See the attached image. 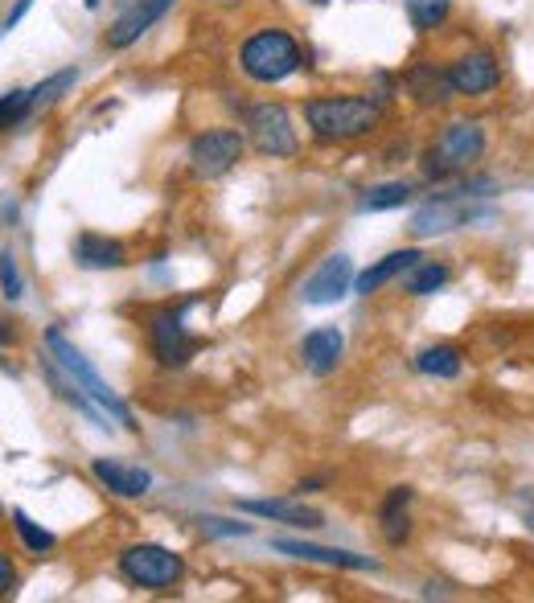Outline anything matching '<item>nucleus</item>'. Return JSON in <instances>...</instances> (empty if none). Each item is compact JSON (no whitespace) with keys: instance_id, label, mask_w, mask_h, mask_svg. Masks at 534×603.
<instances>
[{"instance_id":"1","label":"nucleus","mask_w":534,"mask_h":603,"mask_svg":"<svg viewBox=\"0 0 534 603\" xmlns=\"http://www.w3.org/2000/svg\"><path fill=\"white\" fill-rule=\"evenodd\" d=\"M304 119L317 140H329V144H346V140H358L366 131L378 128L383 119V107L362 95H329V99H308L304 103Z\"/></svg>"},{"instance_id":"2","label":"nucleus","mask_w":534,"mask_h":603,"mask_svg":"<svg viewBox=\"0 0 534 603\" xmlns=\"http://www.w3.org/2000/svg\"><path fill=\"white\" fill-rule=\"evenodd\" d=\"M45 345H50V358H54L62 366V370L71 373L74 387L83 390V394H87V399L95 402V406H100L103 415H112L116 423H124L128 431H136L128 402H124L116 394V390L107 387V378H103V373L95 370V366H91L87 358H83V349H74V345L66 341V332H62V329H50V332H45Z\"/></svg>"},{"instance_id":"3","label":"nucleus","mask_w":534,"mask_h":603,"mask_svg":"<svg viewBox=\"0 0 534 603\" xmlns=\"http://www.w3.org/2000/svg\"><path fill=\"white\" fill-rule=\"evenodd\" d=\"M239 57H243L247 78H255V83L263 86L284 83L289 74H296L304 66L301 45H296V38L284 33V29H260L255 38H247Z\"/></svg>"},{"instance_id":"4","label":"nucleus","mask_w":534,"mask_h":603,"mask_svg":"<svg viewBox=\"0 0 534 603\" xmlns=\"http://www.w3.org/2000/svg\"><path fill=\"white\" fill-rule=\"evenodd\" d=\"M119 571H124L128 583H136V588L145 591H174L186 579V562L169 546L140 542L119 554Z\"/></svg>"},{"instance_id":"5","label":"nucleus","mask_w":534,"mask_h":603,"mask_svg":"<svg viewBox=\"0 0 534 603\" xmlns=\"http://www.w3.org/2000/svg\"><path fill=\"white\" fill-rule=\"evenodd\" d=\"M485 152V131L477 119H457V124H448L436 144L428 148V177L436 181H444L452 172H464L469 165H477Z\"/></svg>"},{"instance_id":"6","label":"nucleus","mask_w":534,"mask_h":603,"mask_svg":"<svg viewBox=\"0 0 534 603\" xmlns=\"http://www.w3.org/2000/svg\"><path fill=\"white\" fill-rule=\"evenodd\" d=\"M485 218H493V210L473 205L469 193L452 189L448 198L423 201L416 214H411V226H407V230H411L416 239H436V234H452V230L473 226V222H485Z\"/></svg>"},{"instance_id":"7","label":"nucleus","mask_w":534,"mask_h":603,"mask_svg":"<svg viewBox=\"0 0 534 603\" xmlns=\"http://www.w3.org/2000/svg\"><path fill=\"white\" fill-rule=\"evenodd\" d=\"M239 160H243V136L234 128H214L189 140V169H193V177H202V181L227 177Z\"/></svg>"},{"instance_id":"8","label":"nucleus","mask_w":534,"mask_h":603,"mask_svg":"<svg viewBox=\"0 0 534 603\" xmlns=\"http://www.w3.org/2000/svg\"><path fill=\"white\" fill-rule=\"evenodd\" d=\"M247 131L251 144L260 148L263 157H296V128H292V115L284 103H260L247 112Z\"/></svg>"},{"instance_id":"9","label":"nucleus","mask_w":534,"mask_h":603,"mask_svg":"<svg viewBox=\"0 0 534 603\" xmlns=\"http://www.w3.org/2000/svg\"><path fill=\"white\" fill-rule=\"evenodd\" d=\"M346 292H354V258L329 255L317 272L304 279L301 300L313 304V308H329V304L346 300Z\"/></svg>"},{"instance_id":"10","label":"nucleus","mask_w":534,"mask_h":603,"mask_svg":"<svg viewBox=\"0 0 534 603\" xmlns=\"http://www.w3.org/2000/svg\"><path fill=\"white\" fill-rule=\"evenodd\" d=\"M448 83H452L457 95L477 99V95H490L493 86L502 83V66H498V57H493L490 50H473V54L457 57V62L448 66Z\"/></svg>"},{"instance_id":"11","label":"nucleus","mask_w":534,"mask_h":603,"mask_svg":"<svg viewBox=\"0 0 534 603\" xmlns=\"http://www.w3.org/2000/svg\"><path fill=\"white\" fill-rule=\"evenodd\" d=\"M193 349H198V341L186 332L181 308H165V313L153 320V353H157V361L169 366V370H177V366H186V361L193 358Z\"/></svg>"},{"instance_id":"12","label":"nucleus","mask_w":534,"mask_h":603,"mask_svg":"<svg viewBox=\"0 0 534 603\" xmlns=\"http://www.w3.org/2000/svg\"><path fill=\"white\" fill-rule=\"evenodd\" d=\"M174 4L177 0H132L128 9L119 13L116 25L107 29V50H128V45H136Z\"/></svg>"},{"instance_id":"13","label":"nucleus","mask_w":534,"mask_h":603,"mask_svg":"<svg viewBox=\"0 0 534 603\" xmlns=\"http://www.w3.org/2000/svg\"><path fill=\"white\" fill-rule=\"evenodd\" d=\"M275 554H289L301 562H317V567H337V571H378L370 554H354V550H333V546L296 542V538H272Z\"/></svg>"},{"instance_id":"14","label":"nucleus","mask_w":534,"mask_h":603,"mask_svg":"<svg viewBox=\"0 0 534 603\" xmlns=\"http://www.w3.org/2000/svg\"><path fill=\"white\" fill-rule=\"evenodd\" d=\"M342 353H346V332L337 329V325H325V329H313L308 337L301 341V361L308 373H333L342 366Z\"/></svg>"},{"instance_id":"15","label":"nucleus","mask_w":534,"mask_h":603,"mask_svg":"<svg viewBox=\"0 0 534 603\" xmlns=\"http://www.w3.org/2000/svg\"><path fill=\"white\" fill-rule=\"evenodd\" d=\"M91 473L100 480L107 493H116V497H145L148 488H153V473L148 468H136V464H124V459H95L91 464Z\"/></svg>"},{"instance_id":"16","label":"nucleus","mask_w":534,"mask_h":603,"mask_svg":"<svg viewBox=\"0 0 534 603\" xmlns=\"http://www.w3.org/2000/svg\"><path fill=\"white\" fill-rule=\"evenodd\" d=\"M239 509L251 517L280 521V526H296V530H317V526H325V517H321L317 509H308V505L301 501H280V497H272V501H239Z\"/></svg>"},{"instance_id":"17","label":"nucleus","mask_w":534,"mask_h":603,"mask_svg":"<svg viewBox=\"0 0 534 603\" xmlns=\"http://www.w3.org/2000/svg\"><path fill=\"white\" fill-rule=\"evenodd\" d=\"M74 258H78V267H87V272H119V267L128 263V251H124L116 239H107V234H78Z\"/></svg>"},{"instance_id":"18","label":"nucleus","mask_w":534,"mask_h":603,"mask_svg":"<svg viewBox=\"0 0 534 603\" xmlns=\"http://www.w3.org/2000/svg\"><path fill=\"white\" fill-rule=\"evenodd\" d=\"M419 258H423V255H419V251H411V246H407V251H390V255L378 258L375 267H366L362 275H354V292H358V296H370V292H378L383 284H390L395 275L411 272Z\"/></svg>"},{"instance_id":"19","label":"nucleus","mask_w":534,"mask_h":603,"mask_svg":"<svg viewBox=\"0 0 534 603\" xmlns=\"http://www.w3.org/2000/svg\"><path fill=\"white\" fill-rule=\"evenodd\" d=\"M411 497H416V493L407 485H399V488H390L387 501H383V514H378L383 521H378V526H383V538H387L390 546H404L407 538H411V517H407Z\"/></svg>"},{"instance_id":"20","label":"nucleus","mask_w":534,"mask_h":603,"mask_svg":"<svg viewBox=\"0 0 534 603\" xmlns=\"http://www.w3.org/2000/svg\"><path fill=\"white\" fill-rule=\"evenodd\" d=\"M407 86H411V95H416L423 107H436V103H448L457 91L448 83V71H432V66H416V71L407 74Z\"/></svg>"},{"instance_id":"21","label":"nucleus","mask_w":534,"mask_h":603,"mask_svg":"<svg viewBox=\"0 0 534 603\" xmlns=\"http://www.w3.org/2000/svg\"><path fill=\"white\" fill-rule=\"evenodd\" d=\"M411 193L416 189L407 186V181H383V186L366 189L358 198V214H383V210H399V205H407L411 201Z\"/></svg>"},{"instance_id":"22","label":"nucleus","mask_w":534,"mask_h":603,"mask_svg":"<svg viewBox=\"0 0 534 603\" xmlns=\"http://www.w3.org/2000/svg\"><path fill=\"white\" fill-rule=\"evenodd\" d=\"M419 373H428V378H457L461 373V353L452 349V345H428L423 353L416 358Z\"/></svg>"},{"instance_id":"23","label":"nucleus","mask_w":534,"mask_h":603,"mask_svg":"<svg viewBox=\"0 0 534 603\" xmlns=\"http://www.w3.org/2000/svg\"><path fill=\"white\" fill-rule=\"evenodd\" d=\"M407 17H411V25L419 29V33H432V29H440L448 21V13H452V0H404Z\"/></svg>"},{"instance_id":"24","label":"nucleus","mask_w":534,"mask_h":603,"mask_svg":"<svg viewBox=\"0 0 534 603\" xmlns=\"http://www.w3.org/2000/svg\"><path fill=\"white\" fill-rule=\"evenodd\" d=\"M74 83H78V71H59V74H50L45 83H38V86L30 91V115H33V112H45V107H54V103H59Z\"/></svg>"},{"instance_id":"25","label":"nucleus","mask_w":534,"mask_h":603,"mask_svg":"<svg viewBox=\"0 0 534 603\" xmlns=\"http://www.w3.org/2000/svg\"><path fill=\"white\" fill-rule=\"evenodd\" d=\"M448 284V267L444 263H423L419 258L416 267L407 272V296H432V292H440V287Z\"/></svg>"},{"instance_id":"26","label":"nucleus","mask_w":534,"mask_h":603,"mask_svg":"<svg viewBox=\"0 0 534 603\" xmlns=\"http://www.w3.org/2000/svg\"><path fill=\"white\" fill-rule=\"evenodd\" d=\"M13 526H17V533H21V542L30 546L33 554H45V550H54V533L42 530V526H38V521H33L25 509H13Z\"/></svg>"},{"instance_id":"27","label":"nucleus","mask_w":534,"mask_h":603,"mask_svg":"<svg viewBox=\"0 0 534 603\" xmlns=\"http://www.w3.org/2000/svg\"><path fill=\"white\" fill-rule=\"evenodd\" d=\"M198 526L206 538H247L251 533L247 521H227V517H198Z\"/></svg>"},{"instance_id":"28","label":"nucleus","mask_w":534,"mask_h":603,"mask_svg":"<svg viewBox=\"0 0 534 603\" xmlns=\"http://www.w3.org/2000/svg\"><path fill=\"white\" fill-rule=\"evenodd\" d=\"M0 287H4V296H9V300H21V292H25L21 267H17V258L9 255V251L0 255Z\"/></svg>"},{"instance_id":"29","label":"nucleus","mask_w":534,"mask_h":603,"mask_svg":"<svg viewBox=\"0 0 534 603\" xmlns=\"http://www.w3.org/2000/svg\"><path fill=\"white\" fill-rule=\"evenodd\" d=\"M13 591H17V567H13V559L0 550V600L13 595Z\"/></svg>"},{"instance_id":"30","label":"nucleus","mask_w":534,"mask_h":603,"mask_svg":"<svg viewBox=\"0 0 534 603\" xmlns=\"http://www.w3.org/2000/svg\"><path fill=\"white\" fill-rule=\"evenodd\" d=\"M321 488V480H301V485H296V493H317Z\"/></svg>"},{"instance_id":"31","label":"nucleus","mask_w":534,"mask_h":603,"mask_svg":"<svg viewBox=\"0 0 534 603\" xmlns=\"http://www.w3.org/2000/svg\"><path fill=\"white\" fill-rule=\"evenodd\" d=\"M83 4H87V9H100V4H103V0H83Z\"/></svg>"},{"instance_id":"32","label":"nucleus","mask_w":534,"mask_h":603,"mask_svg":"<svg viewBox=\"0 0 534 603\" xmlns=\"http://www.w3.org/2000/svg\"><path fill=\"white\" fill-rule=\"evenodd\" d=\"M4 337H9V332H4V329H0V341H4Z\"/></svg>"},{"instance_id":"33","label":"nucleus","mask_w":534,"mask_h":603,"mask_svg":"<svg viewBox=\"0 0 534 603\" xmlns=\"http://www.w3.org/2000/svg\"><path fill=\"white\" fill-rule=\"evenodd\" d=\"M317 4H325V0H317Z\"/></svg>"}]
</instances>
